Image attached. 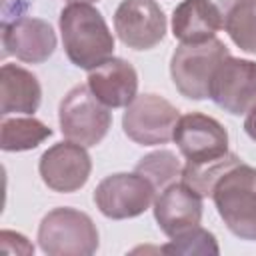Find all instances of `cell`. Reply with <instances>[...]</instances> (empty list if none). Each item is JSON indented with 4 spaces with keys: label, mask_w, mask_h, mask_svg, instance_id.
<instances>
[{
    "label": "cell",
    "mask_w": 256,
    "mask_h": 256,
    "mask_svg": "<svg viewBox=\"0 0 256 256\" xmlns=\"http://www.w3.org/2000/svg\"><path fill=\"white\" fill-rule=\"evenodd\" d=\"M90 92L108 108H126L138 96V72L124 58H108L88 72Z\"/></svg>",
    "instance_id": "15"
},
{
    "label": "cell",
    "mask_w": 256,
    "mask_h": 256,
    "mask_svg": "<svg viewBox=\"0 0 256 256\" xmlns=\"http://www.w3.org/2000/svg\"><path fill=\"white\" fill-rule=\"evenodd\" d=\"M224 30L244 52L256 54V0H236L224 16Z\"/></svg>",
    "instance_id": "18"
},
{
    "label": "cell",
    "mask_w": 256,
    "mask_h": 256,
    "mask_svg": "<svg viewBox=\"0 0 256 256\" xmlns=\"http://www.w3.org/2000/svg\"><path fill=\"white\" fill-rule=\"evenodd\" d=\"M172 140L190 164L210 162L230 152L226 128L216 118L202 112L182 114L176 122Z\"/></svg>",
    "instance_id": "10"
},
{
    "label": "cell",
    "mask_w": 256,
    "mask_h": 256,
    "mask_svg": "<svg viewBox=\"0 0 256 256\" xmlns=\"http://www.w3.org/2000/svg\"><path fill=\"white\" fill-rule=\"evenodd\" d=\"M228 0H182L172 10V36L180 44H202L224 28Z\"/></svg>",
    "instance_id": "13"
},
{
    "label": "cell",
    "mask_w": 256,
    "mask_h": 256,
    "mask_svg": "<svg viewBox=\"0 0 256 256\" xmlns=\"http://www.w3.org/2000/svg\"><path fill=\"white\" fill-rule=\"evenodd\" d=\"M152 206L154 220L168 238H174L176 234L198 226L204 214L202 196L182 180L158 192Z\"/></svg>",
    "instance_id": "14"
},
{
    "label": "cell",
    "mask_w": 256,
    "mask_h": 256,
    "mask_svg": "<svg viewBox=\"0 0 256 256\" xmlns=\"http://www.w3.org/2000/svg\"><path fill=\"white\" fill-rule=\"evenodd\" d=\"M2 48L26 64H42L56 50V32L50 22L32 16L2 20Z\"/></svg>",
    "instance_id": "12"
},
{
    "label": "cell",
    "mask_w": 256,
    "mask_h": 256,
    "mask_svg": "<svg viewBox=\"0 0 256 256\" xmlns=\"http://www.w3.org/2000/svg\"><path fill=\"white\" fill-rule=\"evenodd\" d=\"M160 252L174 254V256L176 254L178 256H216L220 254V248H218L216 236L198 224L170 238L168 244L160 246Z\"/></svg>",
    "instance_id": "21"
},
{
    "label": "cell",
    "mask_w": 256,
    "mask_h": 256,
    "mask_svg": "<svg viewBox=\"0 0 256 256\" xmlns=\"http://www.w3.org/2000/svg\"><path fill=\"white\" fill-rule=\"evenodd\" d=\"M68 4H74V2H82V4H90V2H96V0H66Z\"/></svg>",
    "instance_id": "24"
},
{
    "label": "cell",
    "mask_w": 256,
    "mask_h": 256,
    "mask_svg": "<svg viewBox=\"0 0 256 256\" xmlns=\"http://www.w3.org/2000/svg\"><path fill=\"white\" fill-rule=\"evenodd\" d=\"M182 162L172 150H154L146 156H142L136 164V172L142 174L156 192H162L166 186L178 182L182 176Z\"/></svg>",
    "instance_id": "19"
},
{
    "label": "cell",
    "mask_w": 256,
    "mask_h": 256,
    "mask_svg": "<svg viewBox=\"0 0 256 256\" xmlns=\"http://www.w3.org/2000/svg\"><path fill=\"white\" fill-rule=\"evenodd\" d=\"M58 26L64 52L74 66L90 72L114 56V36L98 8L68 4L60 10Z\"/></svg>",
    "instance_id": "1"
},
{
    "label": "cell",
    "mask_w": 256,
    "mask_h": 256,
    "mask_svg": "<svg viewBox=\"0 0 256 256\" xmlns=\"http://www.w3.org/2000/svg\"><path fill=\"white\" fill-rule=\"evenodd\" d=\"M52 136V128L34 116L2 118L0 124V148L4 152H26L40 146Z\"/></svg>",
    "instance_id": "17"
},
{
    "label": "cell",
    "mask_w": 256,
    "mask_h": 256,
    "mask_svg": "<svg viewBox=\"0 0 256 256\" xmlns=\"http://www.w3.org/2000/svg\"><path fill=\"white\" fill-rule=\"evenodd\" d=\"M244 132L248 134L250 140L256 142V104L246 112V118H244Z\"/></svg>",
    "instance_id": "23"
},
{
    "label": "cell",
    "mask_w": 256,
    "mask_h": 256,
    "mask_svg": "<svg viewBox=\"0 0 256 256\" xmlns=\"http://www.w3.org/2000/svg\"><path fill=\"white\" fill-rule=\"evenodd\" d=\"M230 56L226 44L212 38L202 44H180L170 58V78L188 100H206L216 66Z\"/></svg>",
    "instance_id": "5"
},
{
    "label": "cell",
    "mask_w": 256,
    "mask_h": 256,
    "mask_svg": "<svg viewBox=\"0 0 256 256\" xmlns=\"http://www.w3.org/2000/svg\"><path fill=\"white\" fill-rule=\"evenodd\" d=\"M0 250L8 254H34V246L28 242L26 236L12 232V230H2L0 232Z\"/></svg>",
    "instance_id": "22"
},
{
    "label": "cell",
    "mask_w": 256,
    "mask_h": 256,
    "mask_svg": "<svg viewBox=\"0 0 256 256\" xmlns=\"http://www.w3.org/2000/svg\"><path fill=\"white\" fill-rule=\"evenodd\" d=\"M156 200V188L136 170L102 178L94 190V204L110 220H126L144 214Z\"/></svg>",
    "instance_id": "7"
},
{
    "label": "cell",
    "mask_w": 256,
    "mask_h": 256,
    "mask_svg": "<svg viewBox=\"0 0 256 256\" xmlns=\"http://www.w3.org/2000/svg\"><path fill=\"white\" fill-rule=\"evenodd\" d=\"M214 206L226 228L240 240L256 242V168L244 162L226 170L214 184Z\"/></svg>",
    "instance_id": "2"
},
{
    "label": "cell",
    "mask_w": 256,
    "mask_h": 256,
    "mask_svg": "<svg viewBox=\"0 0 256 256\" xmlns=\"http://www.w3.org/2000/svg\"><path fill=\"white\" fill-rule=\"evenodd\" d=\"M38 246L48 256H92L100 246V234L86 212L58 206L40 220Z\"/></svg>",
    "instance_id": "3"
},
{
    "label": "cell",
    "mask_w": 256,
    "mask_h": 256,
    "mask_svg": "<svg viewBox=\"0 0 256 256\" xmlns=\"http://www.w3.org/2000/svg\"><path fill=\"white\" fill-rule=\"evenodd\" d=\"M42 102V86L38 78L18 66V64H2L0 68V114H28L40 108Z\"/></svg>",
    "instance_id": "16"
},
{
    "label": "cell",
    "mask_w": 256,
    "mask_h": 256,
    "mask_svg": "<svg viewBox=\"0 0 256 256\" xmlns=\"http://www.w3.org/2000/svg\"><path fill=\"white\" fill-rule=\"evenodd\" d=\"M166 14L156 0H122L114 12V32L132 50H150L166 36Z\"/></svg>",
    "instance_id": "9"
},
{
    "label": "cell",
    "mask_w": 256,
    "mask_h": 256,
    "mask_svg": "<svg viewBox=\"0 0 256 256\" xmlns=\"http://www.w3.org/2000/svg\"><path fill=\"white\" fill-rule=\"evenodd\" d=\"M38 172L42 182L60 194L78 192L90 178L92 160L86 146L76 142H56L52 144L38 162Z\"/></svg>",
    "instance_id": "11"
},
{
    "label": "cell",
    "mask_w": 256,
    "mask_h": 256,
    "mask_svg": "<svg viewBox=\"0 0 256 256\" xmlns=\"http://www.w3.org/2000/svg\"><path fill=\"white\" fill-rule=\"evenodd\" d=\"M180 112L158 94H138L122 114L124 134L140 146L168 144L174 136Z\"/></svg>",
    "instance_id": "6"
},
{
    "label": "cell",
    "mask_w": 256,
    "mask_h": 256,
    "mask_svg": "<svg viewBox=\"0 0 256 256\" xmlns=\"http://www.w3.org/2000/svg\"><path fill=\"white\" fill-rule=\"evenodd\" d=\"M240 156L234 154V152H228L224 154L222 158H216V160H210V162H202V164H190L186 162L184 168H182V182H186L190 188H194L202 198H208L212 196V190H214V184L218 182V178L230 170L232 166L240 164Z\"/></svg>",
    "instance_id": "20"
},
{
    "label": "cell",
    "mask_w": 256,
    "mask_h": 256,
    "mask_svg": "<svg viewBox=\"0 0 256 256\" xmlns=\"http://www.w3.org/2000/svg\"><path fill=\"white\" fill-rule=\"evenodd\" d=\"M208 98L232 116L246 114L256 104V62L226 56L212 74Z\"/></svg>",
    "instance_id": "8"
},
{
    "label": "cell",
    "mask_w": 256,
    "mask_h": 256,
    "mask_svg": "<svg viewBox=\"0 0 256 256\" xmlns=\"http://www.w3.org/2000/svg\"><path fill=\"white\" fill-rule=\"evenodd\" d=\"M58 124L66 140L80 146H96L112 126V112L88 88L78 84L70 88L58 106Z\"/></svg>",
    "instance_id": "4"
}]
</instances>
